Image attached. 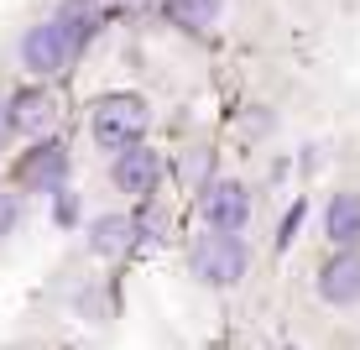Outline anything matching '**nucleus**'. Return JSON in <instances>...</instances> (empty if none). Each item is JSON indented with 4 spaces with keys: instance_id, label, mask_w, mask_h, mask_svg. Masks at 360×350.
I'll return each instance as SVG.
<instances>
[{
    "instance_id": "nucleus-2",
    "label": "nucleus",
    "mask_w": 360,
    "mask_h": 350,
    "mask_svg": "<svg viewBox=\"0 0 360 350\" xmlns=\"http://www.w3.org/2000/svg\"><path fill=\"white\" fill-rule=\"evenodd\" d=\"M193 272L204 282H240V272H245V241L240 235H230V230H209L204 241H193Z\"/></svg>"
},
{
    "instance_id": "nucleus-12",
    "label": "nucleus",
    "mask_w": 360,
    "mask_h": 350,
    "mask_svg": "<svg viewBox=\"0 0 360 350\" xmlns=\"http://www.w3.org/2000/svg\"><path fill=\"white\" fill-rule=\"evenodd\" d=\"M131 241V220H120V215H105L94 225V251H120V246Z\"/></svg>"
},
{
    "instance_id": "nucleus-13",
    "label": "nucleus",
    "mask_w": 360,
    "mask_h": 350,
    "mask_svg": "<svg viewBox=\"0 0 360 350\" xmlns=\"http://www.w3.org/2000/svg\"><path fill=\"white\" fill-rule=\"evenodd\" d=\"M21 220V199H11V194H0V230H11V225Z\"/></svg>"
},
{
    "instance_id": "nucleus-8",
    "label": "nucleus",
    "mask_w": 360,
    "mask_h": 350,
    "mask_svg": "<svg viewBox=\"0 0 360 350\" xmlns=\"http://www.w3.org/2000/svg\"><path fill=\"white\" fill-rule=\"evenodd\" d=\"M53 115H58V105H53V94H42V89H27V94L11 99V126L16 131L42 136V131H53Z\"/></svg>"
},
{
    "instance_id": "nucleus-15",
    "label": "nucleus",
    "mask_w": 360,
    "mask_h": 350,
    "mask_svg": "<svg viewBox=\"0 0 360 350\" xmlns=\"http://www.w3.org/2000/svg\"><path fill=\"white\" fill-rule=\"evenodd\" d=\"M6 131H11V105L0 99V142H6Z\"/></svg>"
},
{
    "instance_id": "nucleus-11",
    "label": "nucleus",
    "mask_w": 360,
    "mask_h": 350,
    "mask_svg": "<svg viewBox=\"0 0 360 350\" xmlns=\"http://www.w3.org/2000/svg\"><path fill=\"white\" fill-rule=\"evenodd\" d=\"M219 6H225V0H167L172 21H183V27H209V21L219 16Z\"/></svg>"
},
{
    "instance_id": "nucleus-16",
    "label": "nucleus",
    "mask_w": 360,
    "mask_h": 350,
    "mask_svg": "<svg viewBox=\"0 0 360 350\" xmlns=\"http://www.w3.org/2000/svg\"><path fill=\"white\" fill-rule=\"evenodd\" d=\"M115 6H146V0H115Z\"/></svg>"
},
{
    "instance_id": "nucleus-9",
    "label": "nucleus",
    "mask_w": 360,
    "mask_h": 350,
    "mask_svg": "<svg viewBox=\"0 0 360 350\" xmlns=\"http://www.w3.org/2000/svg\"><path fill=\"white\" fill-rule=\"evenodd\" d=\"M324 230H329L334 246H355L360 241V194H340V199H334Z\"/></svg>"
},
{
    "instance_id": "nucleus-6",
    "label": "nucleus",
    "mask_w": 360,
    "mask_h": 350,
    "mask_svg": "<svg viewBox=\"0 0 360 350\" xmlns=\"http://www.w3.org/2000/svg\"><path fill=\"white\" fill-rule=\"evenodd\" d=\"M157 178H162V162H157V152L152 146H126V152L115 157V183L126 194H152L157 189Z\"/></svg>"
},
{
    "instance_id": "nucleus-1",
    "label": "nucleus",
    "mask_w": 360,
    "mask_h": 350,
    "mask_svg": "<svg viewBox=\"0 0 360 350\" xmlns=\"http://www.w3.org/2000/svg\"><path fill=\"white\" fill-rule=\"evenodd\" d=\"M146 136V105L136 94H110L105 105L94 110V142L110 146V152H126Z\"/></svg>"
},
{
    "instance_id": "nucleus-14",
    "label": "nucleus",
    "mask_w": 360,
    "mask_h": 350,
    "mask_svg": "<svg viewBox=\"0 0 360 350\" xmlns=\"http://www.w3.org/2000/svg\"><path fill=\"white\" fill-rule=\"evenodd\" d=\"M297 220H303V204H292V209H288V225L277 230V246H288L292 235H297Z\"/></svg>"
},
{
    "instance_id": "nucleus-4",
    "label": "nucleus",
    "mask_w": 360,
    "mask_h": 350,
    "mask_svg": "<svg viewBox=\"0 0 360 350\" xmlns=\"http://www.w3.org/2000/svg\"><path fill=\"white\" fill-rule=\"evenodd\" d=\"M21 183H27V189H42V194H58L68 183V152L58 142H37L27 157H21Z\"/></svg>"
},
{
    "instance_id": "nucleus-3",
    "label": "nucleus",
    "mask_w": 360,
    "mask_h": 350,
    "mask_svg": "<svg viewBox=\"0 0 360 350\" xmlns=\"http://www.w3.org/2000/svg\"><path fill=\"white\" fill-rule=\"evenodd\" d=\"M79 53V42L58 27V21H47V27H32L27 42H21V63H27L32 73H58L68 68V58Z\"/></svg>"
},
{
    "instance_id": "nucleus-7",
    "label": "nucleus",
    "mask_w": 360,
    "mask_h": 350,
    "mask_svg": "<svg viewBox=\"0 0 360 350\" xmlns=\"http://www.w3.org/2000/svg\"><path fill=\"white\" fill-rule=\"evenodd\" d=\"M319 293H324L329 304H360V256L355 251L329 256L324 272H319Z\"/></svg>"
},
{
    "instance_id": "nucleus-10",
    "label": "nucleus",
    "mask_w": 360,
    "mask_h": 350,
    "mask_svg": "<svg viewBox=\"0 0 360 350\" xmlns=\"http://www.w3.org/2000/svg\"><path fill=\"white\" fill-rule=\"evenodd\" d=\"M58 27H63L73 42L84 47V37L99 27V6H94V0H63V11H58Z\"/></svg>"
},
{
    "instance_id": "nucleus-5",
    "label": "nucleus",
    "mask_w": 360,
    "mask_h": 350,
    "mask_svg": "<svg viewBox=\"0 0 360 350\" xmlns=\"http://www.w3.org/2000/svg\"><path fill=\"white\" fill-rule=\"evenodd\" d=\"M204 220L214 225V230H240L245 220H251V194L240 189V183H230V178H219V183H209L204 189Z\"/></svg>"
}]
</instances>
